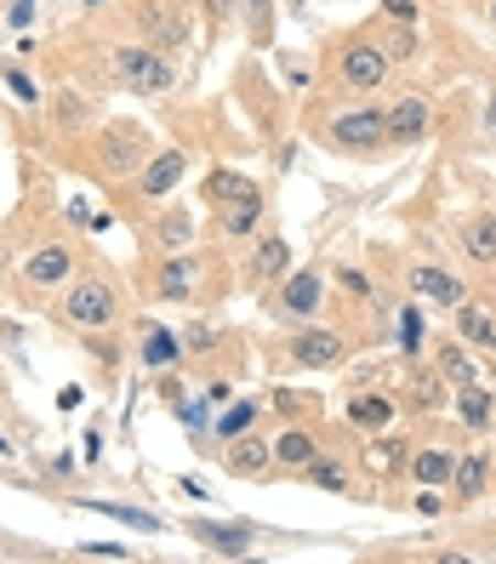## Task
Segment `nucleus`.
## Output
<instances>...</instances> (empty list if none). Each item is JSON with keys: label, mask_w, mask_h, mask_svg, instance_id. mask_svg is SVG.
Returning <instances> with one entry per match:
<instances>
[{"label": "nucleus", "mask_w": 496, "mask_h": 564, "mask_svg": "<svg viewBox=\"0 0 496 564\" xmlns=\"http://www.w3.org/2000/svg\"><path fill=\"white\" fill-rule=\"evenodd\" d=\"M149 154H154V138H149L143 120H109V126L91 138V165H97L109 183L138 177L143 165H149Z\"/></svg>", "instance_id": "obj_1"}, {"label": "nucleus", "mask_w": 496, "mask_h": 564, "mask_svg": "<svg viewBox=\"0 0 496 564\" xmlns=\"http://www.w3.org/2000/svg\"><path fill=\"white\" fill-rule=\"evenodd\" d=\"M57 314H63V325H69V330L97 337V330H115L120 325V291L104 274H75L69 285H63V308Z\"/></svg>", "instance_id": "obj_2"}, {"label": "nucleus", "mask_w": 496, "mask_h": 564, "mask_svg": "<svg viewBox=\"0 0 496 564\" xmlns=\"http://www.w3.org/2000/svg\"><path fill=\"white\" fill-rule=\"evenodd\" d=\"M109 75H115L120 86H131V91H172V86H177V63L165 57V52H154V46L120 41V46L109 52Z\"/></svg>", "instance_id": "obj_3"}, {"label": "nucleus", "mask_w": 496, "mask_h": 564, "mask_svg": "<svg viewBox=\"0 0 496 564\" xmlns=\"http://www.w3.org/2000/svg\"><path fill=\"white\" fill-rule=\"evenodd\" d=\"M131 23H138L143 46L172 57L188 41V0H138V7H131Z\"/></svg>", "instance_id": "obj_4"}, {"label": "nucleus", "mask_w": 496, "mask_h": 564, "mask_svg": "<svg viewBox=\"0 0 496 564\" xmlns=\"http://www.w3.org/2000/svg\"><path fill=\"white\" fill-rule=\"evenodd\" d=\"M331 75H337V86L343 91H371V86H382V75H388V52L377 46V41H348V46H337V57H331Z\"/></svg>", "instance_id": "obj_5"}, {"label": "nucleus", "mask_w": 496, "mask_h": 564, "mask_svg": "<svg viewBox=\"0 0 496 564\" xmlns=\"http://www.w3.org/2000/svg\"><path fill=\"white\" fill-rule=\"evenodd\" d=\"M325 143L337 149V154H377L388 143V126H382V109H348L325 126Z\"/></svg>", "instance_id": "obj_6"}, {"label": "nucleus", "mask_w": 496, "mask_h": 564, "mask_svg": "<svg viewBox=\"0 0 496 564\" xmlns=\"http://www.w3.org/2000/svg\"><path fill=\"white\" fill-rule=\"evenodd\" d=\"M75 269H80V262H75V251L63 246V240H46V246H35V251L23 257V291H29V296L63 291V285L75 280Z\"/></svg>", "instance_id": "obj_7"}, {"label": "nucleus", "mask_w": 496, "mask_h": 564, "mask_svg": "<svg viewBox=\"0 0 496 564\" xmlns=\"http://www.w3.org/2000/svg\"><path fill=\"white\" fill-rule=\"evenodd\" d=\"M201 269H206L201 257L165 251L160 269H154V296H160V303H194V296H201Z\"/></svg>", "instance_id": "obj_8"}, {"label": "nucleus", "mask_w": 496, "mask_h": 564, "mask_svg": "<svg viewBox=\"0 0 496 564\" xmlns=\"http://www.w3.org/2000/svg\"><path fill=\"white\" fill-rule=\"evenodd\" d=\"M382 126H388V143L411 149V143L428 138V126H434V109H428V97L406 91V97H393V104L382 109Z\"/></svg>", "instance_id": "obj_9"}, {"label": "nucleus", "mask_w": 496, "mask_h": 564, "mask_svg": "<svg viewBox=\"0 0 496 564\" xmlns=\"http://www.w3.org/2000/svg\"><path fill=\"white\" fill-rule=\"evenodd\" d=\"M343 337L337 330H325V325H309V330H296L291 337V348H285V359L296 365V371H325V365H343Z\"/></svg>", "instance_id": "obj_10"}, {"label": "nucleus", "mask_w": 496, "mask_h": 564, "mask_svg": "<svg viewBox=\"0 0 496 564\" xmlns=\"http://www.w3.org/2000/svg\"><path fill=\"white\" fill-rule=\"evenodd\" d=\"M320 296H325L320 274H314V269H296V274H285V280H280L274 314H280V319H296V325H309V319L320 314Z\"/></svg>", "instance_id": "obj_11"}, {"label": "nucleus", "mask_w": 496, "mask_h": 564, "mask_svg": "<svg viewBox=\"0 0 496 564\" xmlns=\"http://www.w3.org/2000/svg\"><path fill=\"white\" fill-rule=\"evenodd\" d=\"M183 177H188V154L183 149H160V154H149L143 172L131 177V188H138L143 200H165V194H172Z\"/></svg>", "instance_id": "obj_12"}, {"label": "nucleus", "mask_w": 496, "mask_h": 564, "mask_svg": "<svg viewBox=\"0 0 496 564\" xmlns=\"http://www.w3.org/2000/svg\"><path fill=\"white\" fill-rule=\"evenodd\" d=\"M406 280H411L417 296H428V303H440V308L468 303V285H462L456 274H445V269H434V262H417V269H406Z\"/></svg>", "instance_id": "obj_13"}, {"label": "nucleus", "mask_w": 496, "mask_h": 564, "mask_svg": "<svg viewBox=\"0 0 496 564\" xmlns=\"http://www.w3.org/2000/svg\"><path fill=\"white\" fill-rule=\"evenodd\" d=\"M223 468L235 474V479H257V474H269V468H274V445H269V440H257V434H240V440H228Z\"/></svg>", "instance_id": "obj_14"}, {"label": "nucleus", "mask_w": 496, "mask_h": 564, "mask_svg": "<svg viewBox=\"0 0 496 564\" xmlns=\"http://www.w3.org/2000/svg\"><path fill=\"white\" fill-rule=\"evenodd\" d=\"M456 337L468 343V348L496 354V314L485 303H456Z\"/></svg>", "instance_id": "obj_15"}, {"label": "nucleus", "mask_w": 496, "mask_h": 564, "mask_svg": "<svg viewBox=\"0 0 496 564\" xmlns=\"http://www.w3.org/2000/svg\"><path fill=\"white\" fill-rule=\"evenodd\" d=\"M149 240L160 246V257H165V251H188V246H194V217H188L183 206L160 212V217L149 223Z\"/></svg>", "instance_id": "obj_16"}, {"label": "nucleus", "mask_w": 496, "mask_h": 564, "mask_svg": "<svg viewBox=\"0 0 496 564\" xmlns=\"http://www.w3.org/2000/svg\"><path fill=\"white\" fill-rule=\"evenodd\" d=\"M314 456H320V445H314L309 427H285V434L274 440V468H285V474H309Z\"/></svg>", "instance_id": "obj_17"}, {"label": "nucleus", "mask_w": 496, "mask_h": 564, "mask_svg": "<svg viewBox=\"0 0 496 564\" xmlns=\"http://www.w3.org/2000/svg\"><path fill=\"white\" fill-rule=\"evenodd\" d=\"M206 194L217 200V212H223V206H240V200H262V188H257L246 172H228V165H217V172L206 177Z\"/></svg>", "instance_id": "obj_18"}, {"label": "nucleus", "mask_w": 496, "mask_h": 564, "mask_svg": "<svg viewBox=\"0 0 496 564\" xmlns=\"http://www.w3.org/2000/svg\"><path fill=\"white\" fill-rule=\"evenodd\" d=\"M285 269H291V246L280 235H269L251 251V285H274V280H285Z\"/></svg>", "instance_id": "obj_19"}, {"label": "nucleus", "mask_w": 496, "mask_h": 564, "mask_svg": "<svg viewBox=\"0 0 496 564\" xmlns=\"http://www.w3.org/2000/svg\"><path fill=\"white\" fill-rule=\"evenodd\" d=\"M485 479H490V456H485V451L456 456V474H451L456 502H474V496H485Z\"/></svg>", "instance_id": "obj_20"}, {"label": "nucleus", "mask_w": 496, "mask_h": 564, "mask_svg": "<svg viewBox=\"0 0 496 564\" xmlns=\"http://www.w3.org/2000/svg\"><path fill=\"white\" fill-rule=\"evenodd\" d=\"M451 474H456V451H445V445H428V451L411 456V479L417 485H451Z\"/></svg>", "instance_id": "obj_21"}, {"label": "nucleus", "mask_w": 496, "mask_h": 564, "mask_svg": "<svg viewBox=\"0 0 496 564\" xmlns=\"http://www.w3.org/2000/svg\"><path fill=\"white\" fill-rule=\"evenodd\" d=\"M188 536H201L212 553H228V558H240V553L251 547L246 530H235V524H206V519H194V524H188Z\"/></svg>", "instance_id": "obj_22"}, {"label": "nucleus", "mask_w": 496, "mask_h": 564, "mask_svg": "<svg viewBox=\"0 0 496 564\" xmlns=\"http://www.w3.org/2000/svg\"><path fill=\"white\" fill-rule=\"evenodd\" d=\"M462 251H468L474 262H496V217L490 212L462 223Z\"/></svg>", "instance_id": "obj_23"}, {"label": "nucleus", "mask_w": 496, "mask_h": 564, "mask_svg": "<svg viewBox=\"0 0 496 564\" xmlns=\"http://www.w3.org/2000/svg\"><path fill=\"white\" fill-rule=\"evenodd\" d=\"M393 411H400V405H393L388 393H354L348 422H354V427H371V434H377V427H388V422H393Z\"/></svg>", "instance_id": "obj_24"}, {"label": "nucleus", "mask_w": 496, "mask_h": 564, "mask_svg": "<svg viewBox=\"0 0 496 564\" xmlns=\"http://www.w3.org/2000/svg\"><path fill=\"white\" fill-rule=\"evenodd\" d=\"M86 120H91V109H86V97L75 91V86H63L57 97H52V126L69 138V131H86Z\"/></svg>", "instance_id": "obj_25"}, {"label": "nucleus", "mask_w": 496, "mask_h": 564, "mask_svg": "<svg viewBox=\"0 0 496 564\" xmlns=\"http://www.w3.org/2000/svg\"><path fill=\"white\" fill-rule=\"evenodd\" d=\"M183 359V343H177V330H165V325H149L143 330V365H154V371H165V365H177Z\"/></svg>", "instance_id": "obj_26"}, {"label": "nucleus", "mask_w": 496, "mask_h": 564, "mask_svg": "<svg viewBox=\"0 0 496 564\" xmlns=\"http://www.w3.org/2000/svg\"><path fill=\"white\" fill-rule=\"evenodd\" d=\"M456 416L468 422V427H490L496 422V400H490L479 382H468V388H456Z\"/></svg>", "instance_id": "obj_27"}, {"label": "nucleus", "mask_w": 496, "mask_h": 564, "mask_svg": "<svg viewBox=\"0 0 496 564\" xmlns=\"http://www.w3.org/2000/svg\"><path fill=\"white\" fill-rule=\"evenodd\" d=\"M440 377L451 388H468L474 382V359H468V343H445L440 348Z\"/></svg>", "instance_id": "obj_28"}, {"label": "nucleus", "mask_w": 496, "mask_h": 564, "mask_svg": "<svg viewBox=\"0 0 496 564\" xmlns=\"http://www.w3.org/2000/svg\"><path fill=\"white\" fill-rule=\"evenodd\" d=\"M406 400H411V411H440V405H445V388H440L434 371H411Z\"/></svg>", "instance_id": "obj_29"}, {"label": "nucleus", "mask_w": 496, "mask_h": 564, "mask_svg": "<svg viewBox=\"0 0 496 564\" xmlns=\"http://www.w3.org/2000/svg\"><path fill=\"white\" fill-rule=\"evenodd\" d=\"M257 223H262V200L223 206V235H228V240H246V235H257Z\"/></svg>", "instance_id": "obj_30"}, {"label": "nucleus", "mask_w": 496, "mask_h": 564, "mask_svg": "<svg viewBox=\"0 0 496 564\" xmlns=\"http://www.w3.org/2000/svg\"><path fill=\"white\" fill-rule=\"evenodd\" d=\"M257 411H262V405H251V400H240V405H228V411H223V416L212 422V427H217V440H223V445H228V440H240L246 427L257 422Z\"/></svg>", "instance_id": "obj_31"}, {"label": "nucleus", "mask_w": 496, "mask_h": 564, "mask_svg": "<svg viewBox=\"0 0 496 564\" xmlns=\"http://www.w3.org/2000/svg\"><path fill=\"white\" fill-rule=\"evenodd\" d=\"M91 513H109V519H120V524H131V530H143V536H154L160 530V519L154 513H143V508H126V502H86Z\"/></svg>", "instance_id": "obj_32"}, {"label": "nucleus", "mask_w": 496, "mask_h": 564, "mask_svg": "<svg viewBox=\"0 0 496 564\" xmlns=\"http://www.w3.org/2000/svg\"><path fill=\"white\" fill-rule=\"evenodd\" d=\"M246 18H251V41L269 46L274 41V7H269V0H246Z\"/></svg>", "instance_id": "obj_33"}, {"label": "nucleus", "mask_w": 496, "mask_h": 564, "mask_svg": "<svg viewBox=\"0 0 496 564\" xmlns=\"http://www.w3.org/2000/svg\"><path fill=\"white\" fill-rule=\"evenodd\" d=\"M309 479H314L320 490H331V496H343V490H348V474L337 468V462H325V456L309 462Z\"/></svg>", "instance_id": "obj_34"}, {"label": "nucleus", "mask_w": 496, "mask_h": 564, "mask_svg": "<svg viewBox=\"0 0 496 564\" xmlns=\"http://www.w3.org/2000/svg\"><path fill=\"white\" fill-rule=\"evenodd\" d=\"M0 80L12 86L18 104H41V86H29V75H23V69H12V63H0Z\"/></svg>", "instance_id": "obj_35"}, {"label": "nucleus", "mask_w": 496, "mask_h": 564, "mask_svg": "<svg viewBox=\"0 0 496 564\" xmlns=\"http://www.w3.org/2000/svg\"><path fill=\"white\" fill-rule=\"evenodd\" d=\"M400 348H406V359H417V348H422V314L417 308L400 314Z\"/></svg>", "instance_id": "obj_36"}, {"label": "nucleus", "mask_w": 496, "mask_h": 564, "mask_svg": "<svg viewBox=\"0 0 496 564\" xmlns=\"http://www.w3.org/2000/svg\"><path fill=\"white\" fill-rule=\"evenodd\" d=\"M274 411H280V416H309V411H320V400H303V393H280Z\"/></svg>", "instance_id": "obj_37"}, {"label": "nucleus", "mask_w": 496, "mask_h": 564, "mask_svg": "<svg viewBox=\"0 0 496 564\" xmlns=\"http://www.w3.org/2000/svg\"><path fill=\"white\" fill-rule=\"evenodd\" d=\"M417 513H422V519L445 513V496H440V485H422V496H417Z\"/></svg>", "instance_id": "obj_38"}, {"label": "nucleus", "mask_w": 496, "mask_h": 564, "mask_svg": "<svg viewBox=\"0 0 496 564\" xmlns=\"http://www.w3.org/2000/svg\"><path fill=\"white\" fill-rule=\"evenodd\" d=\"M382 12L393 23H417V0H382Z\"/></svg>", "instance_id": "obj_39"}, {"label": "nucleus", "mask_w": 496, "mask_h": 564, "mask_svg": "<svg viewBox=\"0 0 496 564\" xmlns=\"http://www.w3.org/2000/svg\"><path fill=\"white\" fill-rule=\"evenodd\" d=\"M80 553H91V558H131V547H115V542H86Z\"/></svg>", "instance_id": "obj_40"}, {"label": "nucleus", "mask_w": 496, "mask_h": 564, "mask_svg": "<svg viewBox=\"0 0 496 564\" xmlns=\"http://www.w3.org/2000/svg\"><path fill=\"white\" fill-rule=\"evenodd\" d=\"M343 285H348V291L359 296V303H366V296H371V280L359 274V269H343Z\"/></svg>", "instance_id": "obj_41"}, {"label": "nucleus", "mask_w": 496, "mask_h": 564, "mask_svg": "<svg viewBox=\"0 0 496 564\" xmlns=\"http://www.w3.org/2000/svg\"><path fill=\"white\" fill-rule=\"evenodd\" d=\"M212 343H217V330H212V325H194L183 348H212Z\"/></svg>", "instance_id": "obj_42"}, {"label": "nucleus", "mask_w": 496, "mask_h": 564, "mask_svg": "<svg viewBox=\"0 0 496 564\" xmlns=\"http://www.w3.org/2000/svg\"><path fill=\"white\" fill-rule=\"evenodd\" d=\"M177 416L188 422V427H206L212 416H206V405H177Z\"/></svg>", "instance_id": "obj_43"}, {"label": "nucleus", "mask_w": 496, "mask_h": 564, "mask_svg": "<svg viewBox=\"0 0 496 564\" xmlns=\"http://www.w3.org/2000/svg\"><path fill=\"white\" fill-rule=\"evenodd\" d=\"M485 138L496 143V97H490V104H485Z\"/></svg>", "instance_id": "obj_44"}, {"label": "nucleus", "mask_w": 496, "mask_h": 564, "mask_svg": "<svg viewBox=\"0 0 496 564\" xmlns=\"http://www.w3.org/2000/svg\"><path fill=\"white\" fill-rule=\"evenodd\" d=\"M490 23H496V0H490Z\"/></svg>", "instance_id": "obj_45"}, {"label": "nucleus", "mask_w": 496, "mask_h": 564, "mask_svg": "<svg viewBox=\"0 0 496 564\" xmlns=\"http://www.w3.org/2000/svg\"><path fill=\"white\" fill-rule=\"evenodd\" d=\"M91 7H104V0H91Z\"/></svg>", "instance_id": "obj_46"}, {"label": "nucleus", "mask_w": 496, "mask_h": 564, "mask_svg": "<svg viewBox=\"0 0 496 564\" xmlns=\"http://www.w3.org/2000/svg\"><path fill=\"white\" fill-rule=\"evenodd\" d=\"M0 451H7V440H0Z\"/></svg>", "instance_id": "obj_47"}]
</instances>
